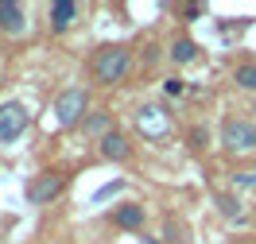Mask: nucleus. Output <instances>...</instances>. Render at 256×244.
Masks as SVG:
<instances>
[{
    "instance_id": "4",
    "label": "nucleus",
    "mask_w": 256,
    "mask_h": 244,
    "mask_svg": "<svg viewBox=\"0 0 256 244\" xmlns=\"http://www.w3.org/2000/svg\"><path fill=\"white\" fill-rule=\"evenodd\" d=\"M62 186H66V175L43 171V175H35V179L28 182V202H32V206H47V202H54V198L62 194Z\"/></svg>"
},
{
    "instance_id": "3",
    "label": "nucleus",
    "mask_w": 256,
    "mask_h": 244,
    "mask_svg": "<svg viewBox=\"0 0 256 244\" xmlns=\"http://www.w3.org/2000/svg\"><path fill=\"white\" fill-rule=\"evenodd\" d=\"M28 124H32V113H28L20 101H4V105H0V144L20 140Z\"/></svg>"
},
{
    "instance_id": "12",
    "label": "nucleus",
    "mask_w": 256,
    "mask_h": 244,
    "mask_svg": "<svg viewBox=\"0 0 256 244\" xmlns=\"http://www.w3.org/2000/svg\"><path fill=\"white\" fill-rule=\"evenodd\" d=\"M233 81H237L240 89H256V62H240L233 70Z\"/></svg>"
},
{
    "instance_id": "9",
    "label": "nucleus",
    "mask_w": 256,
    "mask_h": 244,
    "mask_svg": "<svg viewBox=\"0 0 256 244\" xmlns=\"http://www.w3.org/2000/svg\"><path fill=\"white\" fill-rule=\"evenodd\" d=\"M78 12H82V4H74V0H54V4H50V27H54V31H66V27L78 19Z\"/></svg>"
},
{
    "instance_id": "7",
    "label": "nucleus",
    "mask_w": 256,
    "mask_h": 244,
    "mask_svg": "<svg viewBox=\"0 0 256 244\" xmlns=\"http://www.w3.org/2000/svg\"><path fill=\"white\" fill-rule=\"evenodd\" d=\"M0 31L4 35H24L28 31V12L16 0H0Z\"/></svg>"
},
{
    "instance_id": "16",
    "label": "nucleus",
    "mask_w": 256,
    "mask_h": 244,
    "mask_svg": "<svg viewBox=\"0 0 256 244\" xmlns=\"http://www.w3.org/2000/svg\"><path fill=\"white\" fill-rule=\"evenodd\" d=\"M233 186H256V171H237V175H233Z\"/></svg>"
},
{
    "instance_id": "10",
    "label": "nucleus",
    "mask_w": 256,
    "mask_h": 244,
    "mask_svg": "<svg viewBox=\"0 0 256 244\" xmlns=\"http://www.w3.org/2000/svg\"><path fill=\"white\" fill-rule=\"evenodd\" d=\"M120 229H140L144 225V206H136V202H128V206H120L116 210V217H112Z\"/></svg>"
},
{
    "instance_id": "1",
    "label": "nucleus",
    "mask_w": 256,
    "mask_h": 244,
    "mask_svg": "<svg viewBox=\"0 0 256 244\" xmlns=\"http://www.w3.org/2000/svg\"><path fill=\"white\" fill-rule=\"evenodd\" d=\"M128 62H132V54H128V47H120V43H112V47H101L94 54V81H101V85H112V81H120L128 74Z\"/></svg>"
},
{
    "instance_id": "14",
    "label": "nucleus",
    "mask_w": 256,
    "mask_h": 244,
    "mask_svg": "<svg viewBox=\"0 0 256 244\" xmlns=\"http://www.w3.org/2000/svg\"><path fill=\"white\" fill-rule=\"evenodd\" d=\"M186 140H190V147H194V151H202V147L210 144V132L202 128V124H194V128L186 132Z\"/></svg>"
},
{
    "instance_id": "8",
    "label": "nucleus",
    "mask_w": 256,
    "mask_h": 244,
    "mask_svg": "<svg viewBox=\"0 0 256 244\" xmlns=\"http://www.w3.org/2000/svg\"><path fill=\"white\" fill-rule=\"evenodd\" d=\"M101 155L112 163H124L128 155H132V147H128V136L124 132H105L101 136Z\"/></svg>"
},
{
    "instance_id": "13",
    "label": "nucleus",
    "mask_w": 256,
    "mask_h": 244,
    "mask_svg": "<svg viewBox=\"0 0 256 244\" xmlns=\"http://www.w3.org/2000/svg\"><path fill=\"white\" fill-rule=\"evenodd\" d=\"M218 206H222V217H229V221H240V217H244L240 198H233V194H222V198H218Z\"/></svg>"
},
{
    "instance_id": "2",
    "label": "nucleus",
    "mask_w": 256,
    "mask_h": 244,
    "mask_svg": "<svg viewBox=\"0 0 256 244\" xmlns=\"http://www.w3.org/2000/svg\"><path fill=\"white\" fill-rule=\"evenodd\" d=\"M82 116H86V89H82V85H70V89H62L58 101H54V120H58L62 128H74Z\"/></svg>"
},
{
    "instance_id": "17",
    "label": "nucleus",
    "mask_w": 256,
    "mask_h": 244,
    "mask_svg": "<svg viewBox=\"0 0 256 244\" xmlns=\"http://www.w3.org/2000/svg\"><path fill=\"white\" fill-rule=\"evenodd\" d=\"M163 89H167L171 97H178V93H182V81H178V78H171V81H163Z\"/></svg>"
},
{
    "instance_id": "5",
    "label": "nucleus",
    "mask_w": 256,
    "mask_h": 244,
    "mask_svg": "<svg viewBox=\"0 0 256 244\" xmlns=\"http://www.w3.org/2000/svg\"><path fill=\"white\" fill-rule=\"evenodd\" d=\"M136 128L144 132V140H163L171 132V120L163 113V105H140L136 109Z\"/></svg>"
},
{
    "instance_id": "6",
    "label": "nucleus",
    "mask_w": 256,
    "mask_h": 244,
    "mask_svg": "<svg viewBox=\"0 0 256 244\" xmlns=\"http://www.w3.org/2000/svg\"><path fill=\"white\" fill-rule=\"evenodd\" d=\"M222 144L229 147V151H248V147H256V128L248 120H225Z\"/></svg>"
},
{
    "instance_id": "15",
    "label": "nucleus",
    "mask_w": 256,
    "mask_h": 244,
    "mask_svg": "<svg viewBox=\"0 0 256 244\" xmlns=\"http://www.w3.org/2000/svg\"><path fill=\"white\" fill-rule=\"evenodd\" d=\"M105 124H109V116H105V113H94L90 120H86V132H105Z\"/></svg>"
},
{
    "instance_id": "11",
    "label": "nucleus",
    "mask_w": 256,
    "mask_h": 244,
    "mask_svg": "<svg viewBox=\"0 0 256 244\" xmlns=\"http://www.w3.org/2000/svg\"><path fill=\"white\" fill-rule=\"evenodd\" d=\"M194 54H198V47H194V39H186V35H178L175 43H171V58H175L178 66L194 62Z\"/></svg>"
}]
</instances>
